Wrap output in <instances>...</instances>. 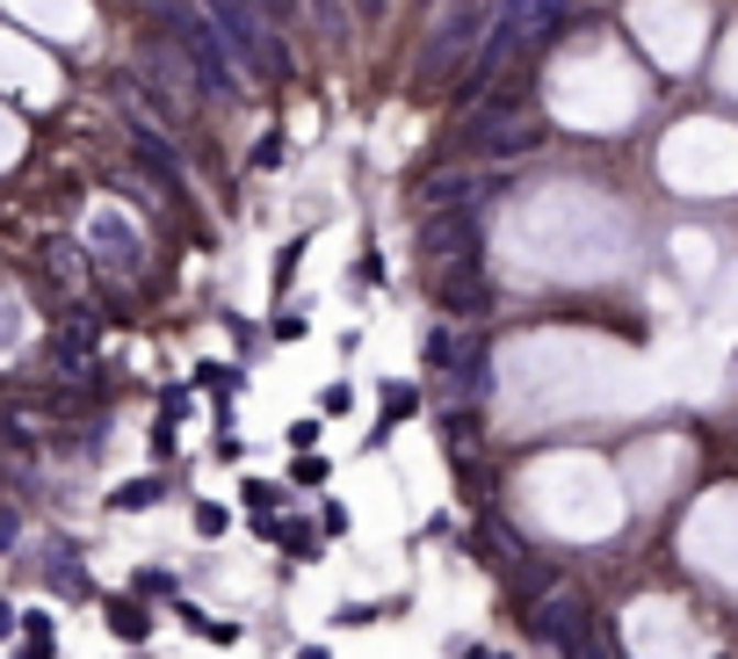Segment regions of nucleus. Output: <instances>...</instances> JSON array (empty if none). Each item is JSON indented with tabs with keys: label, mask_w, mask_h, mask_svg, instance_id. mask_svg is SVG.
I'll use <instances>...</instances> for the list:
<instances>
[{
	"label": "nucleus",
	"mask_w": 738,
	"mask_h": 659,
	"mask_svg": "<svg viewBox=\"0 0 738 659\" xmlns=\"http://www.w3.org/2000/svg\"><path fill=\"white\" fill-rule=\"evenodd\" d=\"M210 15H218V30H224V44H232V52L246 58V66L261 73V80H283V52H275L268 44V22L254 15V8H246V0H210Z\"/></svg>",
	"instance_id": "nucleus-1"
},
{
	"label": "nucleus",
	"mask_w": 738,
	"mask_h": 659,
	"mask_svg": "<svg viewBox=\"0 0 738 659\" xmlns=\"http://www.w3.org/2000/svg\"><path fill=\"white\" fill-rule=\"evenodd\" d=\"M167 22H174V36H181V52L196 58L203 87H210V95H224V87H232V58H224V36L210 30L203 15H196L189 0H167Z\"/></svg>",
	"instance_id": "nucleus-2"
},
{
	"label": "nucleus",
	"mask_w": 738,
	"mask_h": 659,
	"mask_svg": "<svg viewBox=\"0 0 738 659\" xmlns=\"http://www.w3.org/2000/svg\"><path fill=\"white\" fill-rule=\"evenodd\" d=\"M471 254H478V218L471 210H434L420 226V261L428 268H471Z\"/></svg>",
	"instance_id": "nucleus-3"
},
{
	"label": "nucleus",
	"mask_w": 738,
	"mask_h": 659,
	"mask_svg": "<svg viewBox=\"0 0 738 659\" xmlns=\"http://www.w3.org/2000/svg\"><path fill=\"white\" fill-rule=\"evenodd\" d=\"M109 624H117L123 638H145V608H131V602H123V608H109Z\"/></svg>",
	"instance_id": "nucleus-4"
},
{
	"label": "nucleus",
	"mask_w": 738,
	"mask_h": 659,
	"mask_svg": "<svg viewBox=\"0 0 738 659\" xmlns=\"http://www.w3.org/2000/svg\"><path fill=\"white\" fill-rule=\"evenodd\" d=\"M355 8H362V15H377V8H384V0H355Z\"/></svg>",
	"instance_id": "nucleus-5"
},
{
	"label": "nucleus",
	"mask_w": 738,
	"mask_h": 659,
	"mask_svg": "<svg viewBox=\"0 0 738 659\" xmlns=\"http://www.w3.org/2000/svg\"><path fill=\"white\" fill-rule=\"evenodd\" d=\"M515 8H536V0H515Z\"/></svg>",
	"instance_id": "nucleus-6"
},
{
	"label": "nucleus",
	"mask_w": 738,
	"mask_h": 659,
	"mask_svg": "<svg viewBox=\"0 0 738 659\" xmlns=\"http://www.w3.org/2000/svg\"><path fill=\"white\" fill-rule=\"evenodd\" d=\"M319 8H327V15H333V0H319Z\"/></svg>",
	"instance_id": "nucleus-7"
},
{
	"label": "nucleus",
	"mask_w": 738,
	"mask_h": 659,
	"mask_svg": "<svg viewBox=\"0 0 738 659\" xmlns=\"http://www.w3.org/2000/svg\"><path fill=\"white\" fill-rule=\"evenodd\" d=\"M478 659H493V652H478Z\"/></svg>",
	"instance_id": "nucleus-8"
}]
</instances>
